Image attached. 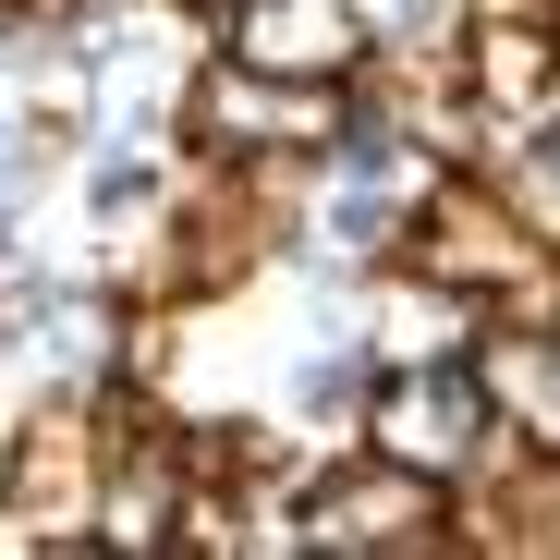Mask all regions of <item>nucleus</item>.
<instances>
[{"mask_svg": "<svg viewBox=\"0 0 560 560\" xmlns=\"http://www.w3.org/2000/svg\"><path fill=\"white\" fill-rule=\"evenodd\" d=\"M378 451L415 463V476H463V463L488 451V378H463V365H427V378L378 390Z\"/></svg>", "mask_w": 560, "mask_h": 560, "instance_id": "nucleus-1", "label": "nucleus"}, {"mask_svg": "<svg viewBox=\"0 0 560 560\" xmlns=\"http://www.w3.org/2000/svg\"><path fill=\"white\" fill-rule=\"evenodd\" d=\"M353 49H365V13H353V0H244V37H232V61L293 73V85H341Z\"/></svg>", "mask_w": 560, "mask_h": 560, "instance_id": "nucleus-2", "label": "nucleus"}, {"mask_svg": "<svg viewBox=\"0 0 560 560\" xmlns=\"http://www.w3.org/2000/svg\"><path fill=\"white\" fill-rule=\"evenodd\" d=\"M305 536L317 548H402V536H427V476L378 451L365 476H341V488L305 500Z\"/></svg>", "mask_w": 560, "mask_h": 560, "instance_id": "nucleus-3", "label": "nucleus"}, {"mask_svg": "<svg viewBox=\"0 0 560 560\" xmlns=\"http://www.w3.org/2000/svg\"><path fill=\"white\" fill-rule=\"evenodd\" d=\"M476 73H488V98H536V85H548V37L536 25H500Z\"/></svg>", "mask_w": 560, "mask_h": 560, "instance_id": "nucleus-4", "label": "nucleus"}, {"mask_svg": "<svg viewBox=\"0 0 560 560\" xmlns=\"http://www.w3.org/2000/svg\"><path fill=\"white\" fill-rule=\"evenodd\" d=\"M353 13H365V37H378V25H402V37H451L463 0H353Z\"/></svg>", "mask_w": 560, "mask_h": 560, "instance_id": "nucleus-5", "label": "nucleus"}]
</instances>
